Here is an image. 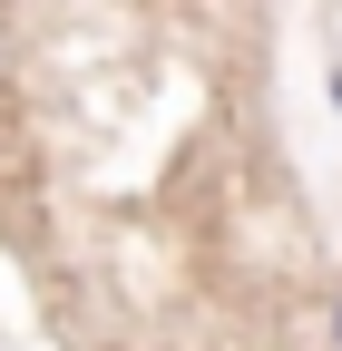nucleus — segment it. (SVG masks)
I'll list each match as a JSON object with an SVG mask.
<instances>
[{
    "label": "nucleus",
    "mask_w": 342,
    "mask_h": 351,
    "mask_svg": "<svg viewBox=\"0 0 342 351\" xmlns=\"http://www.w3.org/2000/svg\"><path fill=\"white\" fill-rule=\"evenodd\" d=\"M332 351H342V293H332Z\"/></svg>",
    "instance_id": "nucleus-1"
},
{
    "label": "nucleus",
    "mask_w": 342,
    "mask_h": 351,
    "mask_svg": "<svg viewBox=\"0 0 342 351\" xmlns=\"http://www.w3.org/2000/svg\"><path fill=\"white\" fill-rule=\"evenodd\" d=\"M332 108H342V69H332Z\"/></svg>",
    "instance_id": "nucleus-2"
}]
</instances>
